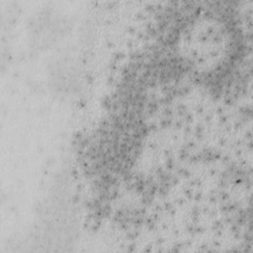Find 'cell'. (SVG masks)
<instances>
[{
	"instance_id": "obj_1",
	"label": "cell",
	"mask_w": 253,
	"mask_h": 253,
	"mask_svg": "<svg viewBox=\"0 0 253 253\" xmlns=\"http://www.w3.org/2000/svg\"><path fill=\"white\" fill-rule=\"evenodd\" d=\"M230 33L224 23L213 17L199 18L191 23L179 39L182 58L200 72L214 70L229 54Z\"/></svg>"
}]
</instances>
